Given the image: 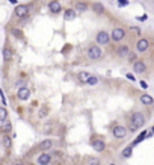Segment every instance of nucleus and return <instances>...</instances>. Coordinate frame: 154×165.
I'll return each instance as SVG.
<instances>
[{
  "mask_svg": "<svg viewBox=\"0 0 154 165\" xmlns=\"http://www.w3.org/2000/svg\"><path fill=\"white\" fill-rule=\"evenodd\" d=\"M111 41H112V35H109V32H106V30H98V32H97V35H95V42L100 44L101 47H103V45H107Z\"/></svg>",
  "mask_w": 154,
  "mask_h": 165,
  "instance_id": "3",
  "label": "nucleus"
},
{
  "mask_svg": "<svg viewBox=\"0 0 154 165\" xmlns=\"http://www.w3.org/2000/svg\"><path fill=\"white\" fill-rule=\"evenodd\" d=\"M0 127H2V132L3 133H8L12 130V123L9 120H5V121H0Z\"/></svg>",
  "mask_w": 154,
  "mask_h": 165,
  "instance_id": "21",
  "label": "nucleus"
},
{
  "mask_svg": "<svg viewBox=\"0 0 154 165\" xmlns=\"http://www.w3.org/2000/svg\"><path fill=\"white\" fill-rule=\"evenodd\" d=\"M109 165H116V164H113V162H112V164H109Z\"/></svg>",
  "mask_w": 154,
  "mask_h": 165,
  "instance_id": "39",
  "label": "nucleus"
},
{
  "mask_svg": "<svg viewBox=\"0 0 154 165\" xmlns=\"http://www.w3.org/2000/svg\"><path fill=\"white\" fill-rule=\"evenodd\" d=\"M125 77H127V79H128V80H133V82H135V80H136V77H135V76H133V73H127V74H125Z\"/></svg>",
  "mask_w": 154,
  "mask_h": 165,
  "instance_id": "33",
  "label": "nucleus"
},
{
  "mask_svg": "<svg viewBox=\"0 0 154 165\" xmlns=\"http://www.w3.org/2000/svg\"><path fill=\"white\" fill-rule=\"evenodd\" d=\"M52 147H53V139H50V138H47V139L41 141V143H39V146H38V149H39L41 152H49Z\"/></svg>",
  "mask_w": 154,
  "mask_h": 165,
  "instance_id": "14",
  "label": "nucleus"
},
{
  "mask_svg": "<svg viewBox=\"0 0 154 165\" xmlns=\"http://www.w3.org/2000/svg\"><path fill=\"white\" fill-rule=\"evenodd\" d=\"M148 18V15H142V17H138V20H141V21H145Z\"/></svg>",
  "mask_w": 154,
  "mask_h": 165,
  "instance_id": "34",
  "label": "nucleus"
},
{
  "mask_svg": "<svg viewBox=\"0 0 154 165\" xmlns=\"http://www.w3.org/2000/svg\"><path fill=\"white\" fill-rule=\"evenodd\" d=\"M131 155H133V146H127V147L121 152V158H125V159L131 158Z\"/></svg>",
  "mask_w": 154,
  "mask_h": 165,
  "instance_id": "23",
  "label": "nucleus"
},
{
  "mask_svg": "<svg viewBox=\"0 0 154 165\" xmlns=\"http://www.w3.org/2000/svg\"><path fill=\"white\" fill-rule=\"evenodd\" d=\"M103 55H104V52L101 49V45L97 44V42L91 44L86 49V56H88V59H91V61H100L103 58Z\"/></svg>",
  "mask_w": 154,
  "mask_h": 165,
  "instance_id": "2",
  "label": "nucleus"
},
{
  "mask_svg": "<svg viewBox=\"0 0 154 165\" xmlns=\"http://www.w3.org/2000/svg\"><path fill=\"white\" fill-rule=\"evenodd\" d=\"M151 133H154V126H153V129H151Z\"/></svg>",
  "mask_w": 154,
  "mask_h": 165,
  "instance_id": "38",
  "label": "nucleus"
},
{
  "mask_svg": "<svg viewBox=\"0 0 154 165\" xmlns=\"http://www.w3.org/2000/svg\"><path fill=\"white\" fill-rule=\"evenodd\" d=\"M80 165H88V164H80Z\"/></svg>",
  "mask_w": 154,
  "mask_h": 165,
  "instance_id": "40",
  "label": "nucleus"
},
{
  "mask_svg": "<svg viewBox=\"0 0 154 165\" xmlns=\"http://www.w3.org/2000/svg\"><path fill=\"white\" fill-rule=\"evenodd\" d=\"M47 115H49V108H47V106H42V108L39 109L38 117H39V118H44V117H47Z\"/></svg>",
  "mask_w": 154,
  "mask_h": 165,
  "instance_id": "27",
  "label": "nucleus"
},
{
  "mask_svg": "<svg viewBox=\"0 0 154 165\" xmlns=\"http://www.w3.org/2000/svg\"><path fill=\"white\" fill-rule=\"evenodd\" d=\"M9 3L11 5H17V0H9Z\"/></svg>",
  "mask_w": 154,
  "mask_h": 165,
  "instance_id": "36",
  "label": "nucleus"
},
{
  "mask_svg": "<svg viewBox=\"0 0 154 165\" xmlns=\"http://www.w3.org/2000/svg\"><path fill=\"white\" fill-rule=\"evenodd\" d=\"M2 55H3V61H5V62L12 61V58H14V50L9 49V47H5L3 52H2Z\"/></svg>",
  "mask_w": 154,
  "mask_h": 165,
  "instance_id": "17",
  "label": "nucleus"
},
{
  "mask_svg": "<svg viewBox=\"0 0 154 165\" xmlns=\"http://www.w3.org/2000/svg\"><path fill=\"white\" fill-rule=\"evenodd\" d=\"M145 124V115L139 111L133 112L130 115V130L131 132H136L138 129H141Z\"/></svg>",
  "mask_w": 154,
  "mask_h": 165,
  "instance_id": "1",
  "label": "nucleus"
},
{
  "mask_svg": "<svg viewBox=\"0 0 154 165\" xmlns=\"http://www.w3.org/2000/svg\"><path fill=\"white\" fill-rule=\"evenodd\" d=\"M2 143H3V147H5V149H11V147H12V136H9L8 133H3Z\"/></svg>",
  "mask_w": 154,
  "mask_h": 165,
  "instance_id": "20",
  "label": "nucleus"
},
{
  "mask_svg": "<svg viewBox=\"0 0 154 165\" xmlns=\"http://www.w3.org/2000/svg\"><path fill=\"white\" fill-rule=\"evenodd\" d=\"M11 33H12L14 36H18V38H23V35H21V32H20L18 29H12V30H11Z\"/></svg>",
  "mask_w": 154,
  "mask_h": 165,
  "instance_id": "31",
  "label": "nucleus"
},
{
  "mask_svg": "<svg viewBox=\"0 0 154 165\" xmlns=\"http://www.w3.org/2000/svg\"><path fill=\"white\" fill-rule=\"evenodd\" d=\"M76 17H77V9H76V8H74V9H73V8H68V9L63 11V18L67 20V21L74 20Z\"/></svg>",
  "mask_w": 154,
  "mask_h": 165,
  "instance_id": "15",
  "label": "nucleus"
},
{
  "mask_svg": "<svg viewBox=\"0 0 154 165\" xmlns=\"http://www.w3.org/2000/svg\"><path fill=\"white\" fill-rule=\"evenodd\" d=\"M112 41H115V42H121L124 38H125V35H127V32H125V29L124 28H121V26H116V28H113V30H112Z\"/></svg>",
  "mask_w": 154,
  "mask_h": 165,
  "instance_id": "5",
  "label": "nucleus"
},
{
  "mask_svg": "<svg viewBox=\"0 0 154 165\" xmlns=\"http://www.w3.org/2000/svg\"><path fill=\"white\" fill-rule=\"evenodd\" d=\"M14 15L17 18H26L29 15V5H17L14 9Z\"/></svg>",
  "mask_w": 154,
  "mask_h": 165,
  "instance_id": "6",
  "label": "nucleus"
},
{
  "mask_svg": "<svg viewBox=\"0 0 154 165\" xmlns=\"http://www.w3.org/2000/svg\"><path fill=\"white\" fill-rule=\"evenodd\" d=\"M148 49H150V39L145 38V36L139 38L138 42H136V50H138V53H145V52H148Z\"/></svg>",
  "mask_w": 154,
  "mask_h": 165,
  "instance_id": "7",
  "label": "nucleus"
},
{
  "mask_svg": "<svg viewBox=\"0 0 154 165\" xmlns=\"http://www.w3.org/2000/svg\"><path fill=\"white\" fill-rule=\"evenodd\" d=\"M91 146H92V149L95 150V152H104L106 150V143L103 141V138H94L92 141H91Z\"/></svg>",
  "mask_w": 154,
  "mask_h": 165,
  "instance_id": "10",
  "label": "nucleus"
},
{
  "mask_svg": "<svg viewBox=\"0 0 154 165\" xmlns=\"http://www.w3.org/2000/svg\"><path fill=\"white\" fill-rule=\"evenodd\" d=\"M133 71L138 73V74H142L147 71V62L142 61V59H138L135 64H133Z\"/></svg>",
  "mask_w": 154,
  "mask_h": 165,
  "instance_id": "12",
  "label": "nucleus"
},
{
  "mask_svg": "<svg viewBox=\"0 0 154 165\" xmlns=\"http://www.w3.org/2000/svg\"><path fill=\"white\" fill-rule=\"evenodd\" d=\"M86 164H88V165H101V161H100L98 158L88 156V158H86Z\"/></svg>",
  "mask_w": 154,
  "mask_h": 165,
  "instance_id": "25",
  "label": "nucleus"
},
{
  "mask_svg": "<svg viewBox=\"0 0 154 165\" xmlns=\"http://www.w3.org/2000/svg\"><path fill=\"white\" fill-rule=\"evenodd\" d=\"M128 61H130L131 64H135V62L138 61V55L133 53V52H130V55H128Z\"/></svg>",
  "mask_w": 154,
  "mask_h": 165,
  "instance_id": "29",
  "label": "nucleus"
},
{
  "mask_svg": "<svg viewBox=\"0 0 154 165\" xmlns=\"http://www.w3.org/2000/svg\"><path fill=\"white\" fill-rule=\"evenodd\" d=\"M92 11H94L97 15H103L106 9H104L103 3H100V2H95V3H92Z\"/></svg>",
  "mask_w": 154,
  "mask_h": 165,
  "instance_id": "19",
  "label": "nucleus"
},
{
  "mask_svg": "<svg viewBox=\"0 0 154 165\" xmlns=\"http://www.w3.org/2000/svg\"><path fill=\"white\" fill-rule=\"evenodd\" d=\"M29 97H30V89H29L26 85L21 86V88H18V91H17V99H18V100L26 102V100H29Z\"/></svg>",
  "mask_w": 154,
  "mask_h": 165,
  "instance_id": "8",
  "label": "nucleus"
},
{
  "mask_svg": "<svg viewBox=\"0 0 154 165\" xmlns=\"http://www.w3.org/2000/svg\"><path fill=\"white\" fill-rule=\"evenodd\" d=\"M74 6H76L77 12H86L89 9V5L85 3V2H74Z\"/></svg>",
  "mask_w": 154,
  "mask_h": 165,
  "instance_id": "22",
  "label": "nucleus"
},
{
  "mask_svg": "<svg viewBox=\"0 0 154 165\" xmlns=\"http://www.w3.org/2000/svg\"><path fill=\"white\" fill-rule=\"evenodd\" d=\"M52 127H53V123H52V121H50V123H46V124H44V127H42V132H44V133L52 132Z\"/></svg>",
  "mask_w": 154,
  "mask_h": 165,
  "instance_id": "28",
  "label": "nucleus"
},
{
  "mask_svg": "<svg viewBox=\"0 0 154 165\" xmlns=\"http://www.w3.org/2000/svg\"><path fill=\"white\" fill-rule=\"evenodd\" d=\"M5 120H8V111L3 106V108H0V121H5Z\"/></svg>",
  "mask_w": 154,
  "mask_h": 165,
  "instance_id": "26",
  "label": "nucleus"
},
{
  "mask_svg": "<svg viewBox=\"0 0 154 165\" xmlns=\"http://www.w3.org/2000/svg\"><path fill=\"white\" fill-rule=\"evenodd\" d=\"M98 82H100V77L95 76V74H91V77H89V80L86 82V85H88V86H95Z\"/></svg>",
  "mask_w": 154,
  "mask_h": 165,
  "instance_id": "24",
  "label": "nucleus"
},
{
  "mask_svg": "<svg viewBox=\"0 0 154 165\" xmlns=\"http://www.w3.org/2000/svg\"><path fill=\"white\" fill-rule=\"evenodd\" d=\"M127 5H128V0H118V6L119 8H124Z\"/></svg>",
  "mask_w": 154,
  "mask_h": 165,
  "instance_id": "32",
  "label": "nucleus"
},
{
  "mask_svg": "<svg viewBox=\"0 0 154 165\" xmlns=\"http://www.w3.org/2000/svg\"><path fill=\"white\" fill-rule=\"evenodd\" d=\"M147 136H148V132H147V130H145V132H142V133H141V135L138 136V139L135 141V144H138V143H141V141H142L144 138H147Z\"/></svg>",
  "mask_w": 154,
  "mask_h": 165,
  "instance_id": "30",
  "label": "nucleus"
},
{
  "mask_svg": "<svg viewBox=\"0 0 154 165\" xmlns=\"http://www.w3.org/2000/svg\"><path fill=\"white\" fill-rule=\"evenodd\" d=\"M89 77H91V73H88V71H80V73L77 74L79 82H80V83H83V85H86V82L89 80Z\"/></svg>",
  "mask_w": 154,
  "mask_h": 165,
  "instance_id": "18",
  "label": "nucleus"
},
{
  "mask_svg": "<svg viewBox=\"0 0 154 165\" xmlns=\"http://www.w3.org/2000/svg\"><path fill=\"white\" fill-rule=\"evenodd\" d=\"M127 133H128V130H127V127L122 126V124H115L113 129H112V135H113V138H116V139H124V138L127 136Z\"/></svg>",
  "mask_w": 154,
  "mask_h": 165,
  "instance_id": "4",
  "label": "nucleus"
},
{
  "mask_svg": "<svg viewBox=\"0 0 154 165\" xmlns=\"http://www.w3.org/2000/svg\"><path fill=\"white\" fill-rule=\"evenodd\" d=\"M14 165H24V164H23V162H15Z\"/></svg>",
  "mask_w": 154,
  "mask_h": 165,
  "instance_id": "37",
  "label": "nucleus"
},
{
  "mask_svg": "<svg viewBox=\"0 0 154 165\" xmlns=\"http://www.w3.org/2000/svg\"><path fill=\"white\" fill-rule=\"evenodd\" d=\"M47 6H49V11L52 14H59L62 11V5H60V2H57V0H50Z\"/></svg>",
  "mask_w": 154,
  "mask_h": 165,
  "instance_id": "13",
  "label": "nucleus"
},
{
  "mask_svg": "<svg viewBox=\"0 0 154 165\" xmlns=\"http://www.w3.org/2000/svg\"><path fill=\"white\" fill-rule=\"evenodd\" d=\"M139 100H141V103L145 105V106H153V105H154V99H153L151 96H148V94H142V96L139 97Z\"/></svg>",
  "mask_w": 154,
  "mask_h": 165,
  "instance_id": "16",
  "label": "nucleus"
},
{
  "mask_svg": "<svg viewBox=\"0 0 154 165\" xmlns=\"http://www.w3.org/2000/svg\"><path fill=\"white\" fill-rule=\"evenodd\" d=\"M52 155L50 153H47V152H42L39 156H38V159H36V164L38 165H50L52 164Z\"/></svg>",
  "mask_w": 154,
  "mask_h": 165,
  "instance_id": "11",
  "label": "nucleus"
},
{
  "mask_svg": "<svg viewBox=\"0 0 154 165\" xmlns=\"http://www.w3.org/2000/svg\"><path fill=\"white\" fill-rule=\"evenodd\" d=\"M115 52H116V56L119 59H124V58H128V55H130V47L127 44H121L116 47Z\"/></svg>",
  "mask_w": 154,
  "mask_h": 165,
  "instance_id": "9",
  "label": "nucleus"
},
{
  "mask_svg": "<svg viewBox=\"0 0 154 165\" xmlns=\"http://www.w3.org/2000/svg\"><path fill=\"white\" fill-rule=\"evenodd\" d=\"M141 86H142V88H145V89L148 88V85H147V82H144V80H141Z\"/></svg>",
  "mask_w": 154,
  "mask_h": 165,
  "instance_id": "35",
  "label": "nucleus"
}]
</instances>
